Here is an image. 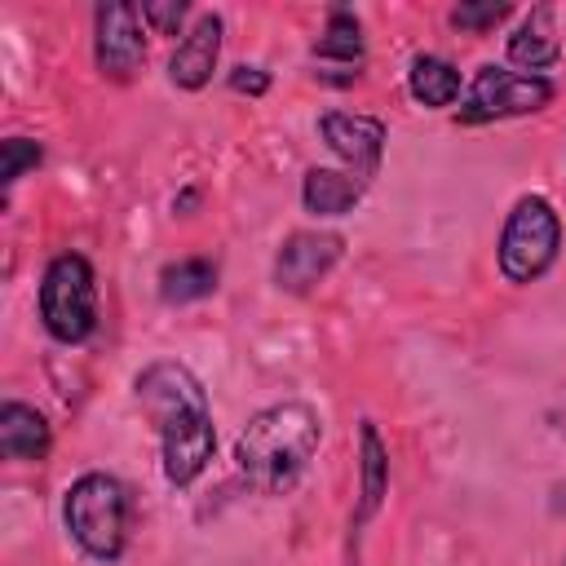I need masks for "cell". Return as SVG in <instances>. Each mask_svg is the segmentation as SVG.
Returning <instances> with one entry per match:
<instances>
[{
	"instance_id": "cell-5",
	"label": "cell",
	"mask_w": 566,
	"mask_h": 566,
	"mask_svg": "<svg viewBox=\"0 0 566 566\" xmlns=\"http://www.w3.org/2000/svg\"><path fill=\"white\" fill-rule=\"evenodd\" d=\"M562 256V217L544 195H522L504 226H500V243H495V265L509 283L526 287L539 283Z\"/></svg>"
},
{
	"instance_id": "cell-21",
	"label": "cell",
	"mask_w": 566,
	"mask_h": 566,
	"mask_svg": "<svg viewBox=\"0 0 566 566\" xmlns=\"http://www.w3.org/2000/svg\"><path fill=\"white\" fill-rule=\"evenodd\" d=\"M230 88H234V93H248V97H261V93L270 88V71H265V66H248V62H243V66H234V71H230Z\"/></svg>"
},
{
	"instance_id": "cell-9",
	"label": "cell",
	"mask_w": 566,
	"mask_h": 566,
	"mask_svg": "<svg viewBox=\"0 0 566 566\" xmlns=\"http://www.w3.org/2000/svg\"><path fill=\"white\" fill-rule=\"evenodd\" d=\"M340 252H345V239L332 230H292L274 252V283L292 296H305L332 274Z\"/></svg>"
},
{
	"instance_id": "cell-4",
	"label": "cell",
	"mask_w": 566,
	"mask_h": 566,
	"mask_svg": "<svg viewBox=\"0 0 566 566\" xmlns=\"http://www.w3.org/2000/svg\"><path fill=\"white\" fill-rule=\"evenodd\" d=\"M40 323L57 345H84L97 332V274L88 265V256L80 252H57L49 256L44 274H40Z\"/></svg>"
},
{
	"instance_id": "cell-14",
	"label": "cell",
	"mask_w": 566,
	"mask_h": 566,
	"mask_svg": "<svg viewBox=\"0 0 566 566\" xmlns=\"http://www.w3.org/2000/svg\"><path fill=\"white\" fill-rule=\"evenodd\" d=\"M363 190H367V181L345 172V168H310L301 177V203L314 217H345V212H354L363 203Z\"/></svg>"
},
{
	"instance_id": "cell-7",
	"label": "cell",
	"mask_w": 566,
	"mask_h": 566,
	"mask_svg": "<svg viewBox=\"0 0 566 566\" xmlns=\"http://www.w3.org/2000/svg\"><path fill=\"white\" fill-rule=\"evenodd\" d=\"M93 62L106 80L128 84L146 66V22L137 4L111 0L93 13Z\"/></svg>"
},
{
	"instance_id": "cell-15",
	"label": "cell",
	"mask_w": 566,
	"mask_h": 566,
	"mask_svg": "<svg viewBox=\"0 0 566 566\" xmlns=\"http://www.w3.org/2000/svg\"><path fill=\"white\" fill-rule=\"evenodd\" d=\"M407 93H411L420 106L442 111V106H455V102L464 97V80H460V71H455L447 57H438V53H416L411 66H407Z\"/></svg>"
},
{
	"instance_id": "cell-1",
	"label": "cell",
	"mask_w": 566,
	"mask_h": 566,
	"mask_svg": "<svg viewBox=\"0 0 566 566\" xmlns=\"http://www.w3.org/2000/svg\"><path fill=\"white\" fill-rule=\"evenodd\" d=\"M142 411L159 433V469L168 486H190L217 451V424L208 407V389L177 358H155L133 380Z\"/></svg>"
},
{
	"instance_id": "cell-8",
	"label": "cell",
	"mask_w": 566,
	"mask_h": 566,
	"mask_svg": "<svg viewBox=\"0 0 566 566\" xmlns=\"http://www.w3.org/2000/svg\"><path fill=\"white\" fill-rule=\"evenodd\" d=\"M318 137L345 164V172H354L363 181H371L380 172L385 142H389L385 119L363 115V111H323L318 115Z\"/></svg>"
},
{
	"instance_id": "cell-3",
	"label": "cell",
	"mask_w": 566,
	"mask_h": 566,
	"mask_svg": "<svg viewBox=\"0 0 566 566\" xmlns=\"http://www.w3.org/2000/svg\"><path fill=\"white\" fill-rule=\"evenodd\" d=\"M128 517H133V504H128V491L119 478L102 473V469H88L80 473L71 486H66V500H62V522L71 531V539L93 557V562H119L124 548H128Z\"/></svg>"
},
{
	"instance_id": "cell-11",
	"label": "cell",
	"mask_w": 566,
	"mask_h": 566,
	"mask_svg": "<svg viewBox=\"0 0 566 566\" xmlns=\"http://www.w3.org/2000/svg\"><path fill=\"white\" fill-rule=\"evenodd\" d=\"M509 62L522 71V75H544L548 66H557L562 57V35H557V13L553 4H535L509 35L504 44Z\"/></svg>"
},
{
	"instance_id": "cell-10",
	"label": "cell",
	"mask_w": 566,
	"mask_h": 566,
	"mask_svg": "<svg viewBox=\"0 0 566 566\" xmlns=\"http://www.w3.org/2000/svg\"><path fill=\"white\" fill-rule=\"evenodd\" d=\"M217 62H221V18L217 13H199L181 31L172 53H168V80L177 88H186V93H199L212 80Z\"/></svg>"
},
{
	"instance_id": "cell-16",
	"label": "cell",
	"mask_w": 566,
	"mask_h": 566,
	"mask_svg": "<svg viewBox=\"0 0 566 566\" xmlns=\"http://www.w3.org/2000/svg\"><path fill=\"white\" fill-rule=\"evenodd\" d=\"M385 491H389V447L380 442L376 424L363 420V424H358V495H363V500H358L354 526H363V522L380 509Z\"/></svg>"
},
{
	"instance_id": "cell-18",
	"label": "cell",
	"mask_w": 566,
	"mask_h": 566,
	"mask_svg": "<svg viewBox=\"0 0 566 566\" xmlns=\"http://www.w3.org/2000/svg\"><path fill=\"white\" fill-rule=\"evenodd\" d=\"M44 159V150H40V142H31V137H4L0 142V186L9 190L27 168H35Z\"/></svg>"
},
{
	"instance_id": "cell-20",
	"label": "cell",
	"mask_w": 566,
	"mask_h": 566,
	"mask_svg": "<svg viewBox=\"0 0 566 566\" xmlns=\"http://www.w3.org/2000/svg\"><path fill=\"white\" fill-rule=\"evenodd\" d=\"M186 13H190V4H181V0H146L142 4V22L155 35H177L181 22H186Z\"/></svg>"
},
{
	"instance_id": "cell-13",
	"label": "cell",
	"mask_w": 566,
	"mask_h": 566,
	"mask_svg": "<svg viewBox=\"0 0 566 566\" xmlns=\"http://www.w3.org/2000/svg\"><path fill=\"white\" fill-rule=\"evenodd\" d=\"M49 442H53V429H49V420H44L40 407L18 402V398H4L0 402V455L4 460H18V464L44 460L49 455Z\"/></svg>"
},
{
	"instance_id": "cell-6",
	"label": "cell",
	"mask_w": 566,
	"mask_h": 566,
	"mask_svg": "<svg viewBox=\"0 0 566 566\" xmlns=\"http://www.w3.org/2000/svg\"><path fill=\"white\" fill-rule=\"evenodd\" d=\"M553 102V80L548 75H522L509 66H478L473 80L464 84L460 97V119L464 124H491V119H517L531 111H544Z\"/></svg>"
},
{
	"instance_id": "cell-2",
	"label": "cell",
	"mask_w": 566,
	"mask_h": 566,
	"mask_svg": "<svg viewBox=\"0 0 566 566\" xmlns=\"http://www.w3.org/2000/svg\"><path fill=\"white\" fill-rule=\"evenodd\" d=\"M323 442V420L310 402H270L234 438V469L261 495H287Z\"/></svg>"
},
{
	"instance_id": "cell-19",
	"label": "cell",
	"mask_w": 566,
	"mask_h": 566,
	"mask_svg": "<svg viewBox=\"0 0 566 566\" xmlns=\"http://www.w3.org/2000/svg\"><path fill=\"white\" fill-rule=\"evenodd\" d=\"M509 18V4H495V0H464L451 9V27L469 31V35H482L491 27H500Z\"/></svg>"
},
{
	"instance_id": "cell-12",
	"label": "cell",
	"mask_w": 566,
	"mask_h": 566,
	"mask_svg": "<svg viewBox=\"0 0 566 566\" xmlns=\"http://www.w3.org/2000/svg\"><path fill=\"white\" fill-rule=\"evenodd\" d=\"M314 62L323 71H314L318 80H327V71H340V84H354L363 71V22L354 9H332L323 35L314 40Z\"/></svg>"
},
{
	"instance_id": "cell-17",
	"label": "cell",
	"mask_w": 566,
	"mask_h": 566,
	"mask_svg": "<svg viewBox=\"0 0 566 566\" xmlns=\"http://www.w3.org/2000/svg\"><path fill=\"white\" fill-rule=\"evenodd\" d=\"M217 292V265L208 256H181L159 270V296L168 305H190Z\"/></svg>"
}]
</instances>
